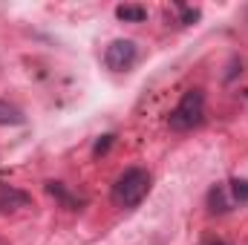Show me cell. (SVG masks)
I'll use <instances>...</instances> for the list:
<instances>
[{
	"label": "cell",
	"mask_w": 248,
	"mask_h": 245,
	"mask_svg": "<svg viewBox=\"0 0 248 245\" xmlns=\"http://www.w3.org/2000/svg\"><path fill=\"white\" fill-rule=\"evenodd\" d=\"M147 190H150V173L144 168H127L122 176L116 179V184H113L110 199H113L116 208L127 211V208H136L147 196Z\"/></svg>",
	"instance_id": "obj_1"
},
{
	"label": "cell",
	"mask_w": 248,
	"mask_h": 245,
	"mask_svg": "<svg viewBox=\"0 0 248 245\" xmlns=\"http://www.w3.org/2000/svg\"><path fill=\"white\" fill-rule=\"evenodd\" d=\"M205 122V92L202 90H187L182 95V101L176 104V110L168 116V124L170 130L176 133H185V130H193Z\"/></svg>",
	"instance_id": "obj_2"
},
{
	"label": "cell",
	"mask_w": 248,
	"mask_h": 245,
	"mask_svg": "<svg viewBox=\"0 0 248 245\" xmlns=\"http://www.w3.org/2000/svg\"><path fill=\"white\" fill-rule=\"evenodd\" d=\"M139 58V49H136V44L133 41H113L107 49H104V63H107V69H113V72H127L133 63Z\"/></svg>",
	"instance_id": "obj_3"
},
{
	"label": "cell",
	"mask_w": 248,
	"mask_h": 245,
	"mask_svg": "<svg viewBox=\"0 0 248 245\" xmlns=\"http://www.w3.org/2000/svg\"><path fill=\"white\" fill-rule=\"evenodd\" d=\"M32 205V196L20 187L9 182H0V214H12V211H20V208H29Z\"/></svg>",
	"instance_id": "obj_4"
},
{
	"label": "cell",
	"mask_w": 248,
	"mask_h": 245,
	"mask_svg": "<svg viewBox=\"0 0 248 245\" xmlns=\"http://www.w3.org/2000/svg\"><path fill=\"white\" fill-rule=\"evenodd\" d=\"M208 205H211L214 214H225V211L234 205V202L228 199V187H225V184H214L211 193H208Z\"/></svg>",
	"instance_id": "obj_5"
},
{
	"label": "cell",
	"mask_w": 248,
	"mask_h": 245,
	"mask_svg": "<svg viewBox=\"0 0 248 245\" xmlns=\"http://www.w3.org/2000/svg\"><path fill=\"white\" fill-rule=\"evenodd\" d=\"M116 17L124 20V23H141L147 17V9L144 6H136V3H124V6L116 9Z\"/></svg>",
	"instance_id": "obj_6"
},
{
	"label": "cell",
	"mask_w": 248,
	"mask_h": 245,
	"mask_svg": "<svg viewBox=\"0 0 248 245\" xmlns=\"http://www.w3.org/2000/svg\"><path fill=\"white\" fill-rule=\"evenodd\" d=\"M46 190H49V193H52L55 199H61L66 208H72V211H75V208L81 205V199H75V196H72V193H69V190H66V187H63L61 182H46Z\"/></svg>",
	"instance_id": "obj_7"
},
{
	"label": "cell",
	"mask_w": 248,
	"mask_h": 245,
	"mask_svg": "<svg viewBox=\"0 0 248 245\" xmlns=\"http://www.w3.org/2000/svg\"><path fill=\"white\" fill-rule=\"evenodd\" d=\"M228 187V193H231V202H248V182L246 179H234V182H228L225 184Z\"/></svg>",
	"instance_id": "obj_8"
},
{
	"label": "cell",
	"mask_w": 248,
	"mask_h": 245,
	"mask_svg": "<svg viewBox=\"0 0 248 245\" xmlns=\"http://www.w3.org/2000/svg\"><path fill=\"white\" fill-rule=\"evenodd\" d=\"M0 124H23V113L9 107L6 101H0Z\"/></svg>",
	"instance_id": "obj_9"
},
{
	"label": "cell",
	"mask_w": 248,
	"mask_h": 245,
	"mask_svg": "<svg viewBox=\"0 0 248 245\" xmlns=\"http://www.w3.org/2000/svg\"><path fill=\"white\" fill-rule=\"evenodd\" d=\"M176 9H179V23H182V26L199 20V9H190V6H182V3H176Z\"/></svg>",
	"instance_id": "obj_10"
},
{
	"label": "cell",
	"mask_w": 248,
	"mask_h": 245,
	"mask_svg": "<svg viewBox=\"0 0 248 245\" xmlns=\"http://www.w3.org/2000/svg\"><path fill=\"white\" fill-rule=\"evenodd\" d=\"M113 138H116V136H101V138L95 141V147H93V153H95V156H104V153L110 150V144H113Z\"/></svg>",
	"instance_id": "obj_11"
},
{
	"label": "cell",
	"mask_w": 248,
	"mask_h": 245,
	"mask_svg": "<svg viewBox=\"0 0 248 245\" xmlns=\"http://www.w3.org/2000/svg\"><path fill=\"white\" fill-rule=\"evenodd\" d=\"M217 245H222V243H217Z\"/></svg>",
	"instance_id": "obj_12"
},
{
	"label": "cell",
	"mask_w": 248,
	"mask_h": 245,
	"mask_svg": "<svg viewBox=\"0 0 248 245\" xmlns=\"http://www.w3.org/2000/svg\"><path fill=\"white\" fill-rule=\"evenodd\" d=\"M0 245H6V243H0Z\"/></svg>",
	"instance_id": "obj_13"
}]
</instances>
